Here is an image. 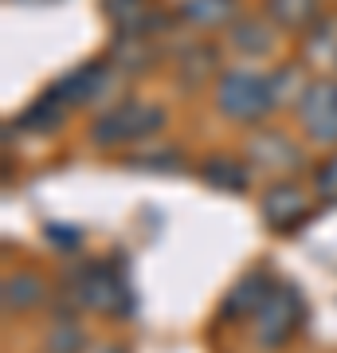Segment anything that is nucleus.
Returning a JSON list of instances; mask_svg holds the SVG:
<instances>
[{"instance_id":"nucleus-1","label":"nucleus","mask_w":337,"mask_h":353,"mask_svg":"<svg viewBox=\"0 0 337 353\" xmlns=\"http://www.w3.org/2000/svg\"><path fill=\"white\" fill-rule=\"evenodd\" d=\"M298 326H302V294L294 287H271L267 303L255 310V338H259V345L278 350L283 341L294 338Z\"/></svg>"},{"instance_id":"nucleus-2","label":"nucleus","mask_w":337,"mask_h":353,"mask_svg":"<svg viewBox=\"0 0 337 353\" xmlns=\"http://www.w3.org/2000/svg\"><path fill=\"white\" fill-rule=\"evenodd\" d=\"M220 106L227 118L251 122L275 106V87H271V79L255 75V71H227L220 83Z\"/></svg>"},{"instance_id":"nucleus-3","label":"nucleus","mask_w":337,"mask_h":353,"mask_svg":"<svg viewBox=\"0 0 337 353\" xmlns=\"http://www.w3.org/2000/svg\"><path fill=\"white\" fill-rule=\"evenodd\" d=\"M75 299L83 306H90V310H99V314H125L134 306V294L125 287V275H118L110 263L87 267L83 279H79Z\"/></svg>"},{"instance_id":"nucleus-4","label":"nucleus","mask_w":337,"mask_h":353,"mask_svg":"<svg viewBox=\"0 0 337 353\" xmlns=\"http://www.w3.org/2000/svg\"><path fill=\"white\" fill-rule=\"evenodd\" d=\"M161 126H165V114L161 110L130 102V106L110 110L99 126H94V141H99V145H118V141L145 138V134H153V130H161Z\"/></svg>"},{"instance_id":"nucleus-5","label":"nucleus","mask_w":337,"mask_h":353,"mask_svg":"<svg viewBox=\"0 0 337 353\" xmlns=\"http://www.w3.org/2000/svg\"><path fill=\"white\" fill-rule=\"evenodd\" d=\"M298 118L314 141L337 145V83H329V79L314 83L298 102Z\"/></svg>"},{"instance_id":"nucleus-6","label":"nucleus","mask_w":337,"mask_h":353,"mask_svg":"<svg viewBox=\"0 0 337 353\" xmlns=\"http://www.w3.org/2000/svg\"><path fill=\"white\" fill-rule=\"evenodd\" d=\"M306 216H310V201L302 196L298 185L283 181V185H271V189H267V196H263V220L271 228L290 232V228L302 224Z\"/></svg>"},{"instance_id":"nucleus-7","label":"nucleus","mask_w":337,"mask_h":353,"mask_svg":"<svg viewBox=\"0 0 337 353\" xmlns=\"http://www.w3.org/2000/svg\"><path fill=\"white\" fill-rule=\"evenodd\" d=\"M267 294H271V279L263 275V271H247V275L232 287V294L224 299V310H220V314L224 318H247L267 303Z\"/></svg>"},{"instance_id":"nucleus-8","label":"nucleus","mask_w":337,"mask_h":353,"mask_svg":"<svg viewBox=\"0 0 337 353\" xmlns=\"http://www.w3.org/2000/svg\"><path fill=\"white\" fill-rule=\"evenodd\" d=\"M200 176L216 185V189H227V192H243L247 189V169L232 157H212V161L200 165Z\"/></svg>"},{"instance_id":"nucleus-9","label":"nucleus","mask_w":337,"mask_h":353,"mask_svg":"<svg viewBox=\"0 0 337 353\" xmlns=\"http://www.w3.org/2000/svg\"><path fill=\"white\" fill-rule=\"evenodd\" d=\"M43 303V283L36 275H12L4 279V306L8 310H32Z\"/></svg>"},{"instance_id":"nucleus-10","label":"nucleus","mask_w":337,"mask_h":353,"mask_svg":"<svg viewBox=\"0 0 337 353\" xmlns=\"http://www.w3.org/2000/svg\"><path fill=\"white\" fill-rule=\"evenodd\" d=\"M255 153H259L271 169H283V165H290L294 157H298V150H294L287 138H278V134H263V138H255Z\"/></svg>"},{"instance_id":"nucleus-11","label":"nucleus","mask_w":337,"mask_h":353,"mask_svg":"<svg viewBox=\"0 0 337 353\" xmlns=\"http://www.w3.org/2000/svg\"><path fill=\"white\" fill-rule=\"evenodd\" d=\"M227 12H232V0H188L185 4V16L192 24H220L227 20Z\"/></svg>"},{"instance_id":"nucleus-12","label":"nucleus","mask_w":337,"mask_h":353,"mask_svg":"<svg viewBox=\"0 0 337 353\" xmlns=\"http://www.w3.org/2000/svg\"><path fill=\"white\" fill-rule=\"evenodd\" d=\"M48 353H83V334L71 322H59V326L48 330Z\"/></svg>"},{"instance_id":"nucleus-13","label":"nucleus","mask_w":337,"mask_h":353,"mask_svg":"<svg viewBox=\"0 0 337 353\" xmlns=\"http://www.w3.org/2000/svg\"><path fill=\"white\" fill-rule=\"evenodd\" d=\"M318 192H322L325 201H337V157L322 165V173H318Z\"/></svg>"},{"instance_id":"nucleus-14","label":"nucleus","mask_w":337,"mask_h":353,"mask_svg":"<svg viewBox=\"0 0 337 353\" xmlns=\"http://www.w3.org/2000/svg\"><path fill=\"white\" fill-rule=\"evenodd\" d=\"M67 232H71V228H48V236L55 243H63V248H71V243H79V236H67Z\"/></svg>"},{"instance_id":"nucleus-15","label":"nucleus","mask_w":337,"mask_h":353,"mask_svg":"<svg viewBox=\"0 0 337 353\" xmlns=\"http://www.w3.org/2000/svg\"><path fill=\"white\" fill-rule=\"evenodd\" d=\"M90 353H122V350H110V345H94Z\"/></svg>"}]
</instances>
